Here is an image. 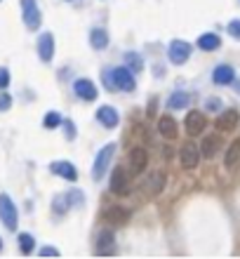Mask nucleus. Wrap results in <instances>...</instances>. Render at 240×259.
Wrapping results in <instances>:
<instances>
[{
  "label": "nucleus",
  "instance_id": "20",
  "mask_svg": "<svg viewBox=\"0 0 240 259\" xmlns=\"http://www.w3.org/2000/svg\"><path fill=\"white\" fill-rule=\"evenodd\" d=\"M188 104H191V95H188V92H181V90H177V92H172L170 99H167V109H172V111H184V109H188Z\"/></svg>",
  "mask_w": 240,
  "mask_h": 259
},
{
  "label": "nucleus",
  "instance_id": "14",
  "mask_svg": "<svg viewBox=\"0 0 240 259\" xmlns=\"http://www.w3.org/2000/svg\"><path fill=\"white\" fill-rule=\"evenodd\" d=\"M97 120L104 125V127H118V123H120V116H118V111L113 109V106H99V111H97Z\"/></svg>",
  "mask_w": 240,
  "mask_h": 259
},
{
  "label": "nucleus",
  "instance_id": "12",
  "mask_svg": "<svg viewBox=\"0 0 240 259\" xmlns=\"http://www.w3.org/2000/svg\"><path fill=\"white\" fill-rule=\"evenodd\" d=\"M73 92H76L80 99H85V102H94L97 99V85L92 80H87V78H78L76 82H73Z\"/></svg>",
  "mask_w": 240,
  "mask_h": 259
},
{
  "label": "nucleus",
  "instance_id": "6",
  "mask_svg": "<svg viewBox=\"0 0 240 259\" xmlns=\"http://www.w3.org/2000/svg\"><path fill=\"white\" fill-rule=\"evenodd\" d=\"M165 184H167V177H165V172L156 170V172H151V175L146 177L144 186H141V191H144L146 198H156V196H158V193L165 189Z\"/></svg>",
  "mask_w": 240,
  "mask_h": 259
},
{
  "label": "nucleus",
  "instance_id": "1",
  "mask_svg": "<svg viewBox=\"0 0 240 259\" xmlns=\"http://www.w3.org/2000/svg\"><path fill=\"white\" fill-rule=\"evenodd\" d=\"M102 80L109 92H134L137 90V80L127 66H116V68H104Z\"/></svg>",
  "mask_w": 240,
  "mask_h": 259
},
{
  "label": "nucleus",
  "instance_id": "24",
  "mask_svg": "<svg viewBox=\"0 0 240 259\" xmlns=\"http://www.w3.org/2000/svg\"><path fill=\"white\" fill-rule=\"evenodd\" d=\"M125 66L130 68L132 73H139L144 68V62H141V57L137 52H125Z\"/></svg>",
  "mask_w": 240,
  "mask_h": 259
},
{
  "label": "nucleus",
  "instance_id": "31",
  "mask_svg": "<svg viewBox=\"0 0 240 259\" xmlns=\"http://www.w3.org/2000/svg\"><path fill=\"white\" fill-rule=\"evenodd\" d=\"M10 106H12V97L7 92H0V111H7Z\"/></svg>",
  "mask_w": 240,
  "mask_h": 259
},
{
  "label": "nucleus",
  "instance_id": "9",
  "mask_svg": "<svg viewBox=\"0 0 240 259\" xmlns=\"http://www.w3.org/2000/svg\"><path fill=\"white\" fill-rule=\"evenodd\" d=\"M184 127H186V132H188L191 137L203 135L205 127H207L205 113H200V111H188V113H186V120H184Z\"/></svg>",
  "mask_w": 240,
  "mask_h": 259
},
{
  "label": "nucleus",
  "instance_id": "15",
  "mask_svg": "<svg viewBox=\"0 0 240 259\" xmlns=\"http://www.w3.org/2000/svg\"><path fill=\"white\" fill-rule=\"evenodd\" d=\"M221 146H224V142H221L219 135H207L203 139V144H200V153L205 158H214L221 151Z\"/></svg>",
  "mask_w": 240,
  "mask_h": 259
},
{
  "label": "nucleus",
  "instance_id": "8",
  "mask_svg": "<svg viewBox=\"0 0 240 259\" xmlns=\"http://www.w3.org/2000/svg\"><path fill=\"white\" fill-rule=\"evenodd\" d=\"M167 57H170L172 64L181 66V64H186L188 57H191V45L186 40H172L170 48H167Z\"/></svg>",
  "mask_w": 240,
  "mask_h": 259
},
{
  "label": "nucleus",
  "instance_id": "11",
  "mask_svg": "<svg viewBox=\"0 0 240 259\" xmlns=\"http://www.w3.org/2000/svg\"><path fill=\"white\" fill-rule=\"evenodd\" d=\"M50 172H52V175H57V177H64L66 182H76V179H78L76 165L69 163V160H55V163L50 165Z\"/></svg>",
  "mask_w": 240,
  "mask_h": 259
},
{
  "label": "nucleus",
  "instance_id": "23",
  "mask_svg": "<svg viewBox=\"0 0 240 259\" xmlns=\"http://www.w3.org/2000/svg\"><path fill=\"white\" fill-rule=\"evenodd\" d=\"M89 45L94 50H104L109 45V33H106L104 28H92V31H89Z\"/></svg>",
  "mask_w": 240,
  "mask_h": 259
},
{
  "label": "nucleus",
  "instance_id": "29",
  "mask_svg": "<svg viewBox=\"0 0 240 259\" xmlns=\"http://www.w3.org/2000/svg\"><path fill=\"white\" fill-rule=\"evenodd\" d=\"M69 196V200H71V205H76V207H82V203H85V196H82L78 189H73L71 193H66Z\"/></svg>",
  "mask_w": 240,
  "mask_h": 259
},
{
  "label": "nucleus",
  "instance_id": "13",
  "mask_svg": "<svg viewBox=\"0 0 240 259\" xmlns=\"http://www.w3.org/2000/svg\"><path fill=\"white\" fill-rule=\"evenodd\" d=\"M38 57H40V62H52V57H55V35L52 33H40L38 38Z\"/></svg>",
  "mask_w": 240,
  "mask_h": 259
},
{
  "label": "nucleus",
  "instance_id": "10",
  "mask_svg": "<svg viewBox=\"0 0 240 259\" xmlns=\"http://www.w3.org/2000/svg\"><path fill=\"white\" fill-rule=\"evenodd\" d=\"M127 160H130V175L134 177V175H141V172L146 170V165H149V153H146L141 146H137V149L130 151Z\"/></svg>",
  "mask_w": 240,
  "mask_h": 259
},
{
  "label": "nucleus",
  "instance_id": "2",
  "mask_svg": "<svg viewBox=\"0 0 240 259\" xmlns=\"http://www.w3.org/2000/svg\"><path fill=\"white\" fill-rule=\"evenodd\" d=\"M113 156H116V144H106V146L97 153L94 165H92V179H94V182L104 179V175H106V172H109V167H111Z\"/></svg>",
  "mask_w": 240,
  "mask_h": 259
},
{
  "label": "nucleus",
  "instance_id": "22",
  "mask_svg": "<svg viewBox=\"0 0 240 259\" xmlns=\"http://www.w3.org/2000/svg\"><path fill=\"white\" fill-rule=\"evenodd\" d=\"M221 45V38L217 33H203L198 38V48L205 50V52H212V50H219Z\"/></svg>",
  "mask_w": 240,
  "mask_h": 259
},
{
  "label": "nucleus",
  "instance_id": "30",
  "mask_svg": "<svg viewBox=\"0 0 240 259\" xmlns=\"http://www.w3.org/2000/svg\"><path fill=\"white\" fill-rule=\"evenodd\" d=\"M228 33H231V38L240 40V19H233L231 24H228Z\"/></svg>",
  "mask_w": 240,
  "mask_h": 259
},
{
  "label": "nucleus",
  "instance_id": "5",
  "mask_svg": "<svg viewBox=\"0 0 240 259\" xmlns=\"http://www.w3.org/2000/svg\"><path fill=\"white\" fill-rule=\"evenodd\" d=\"M200 156H203V153H200V149L193 142H186L184 146L179 149V163H181L184 170H196L200 163Z\"/></svg>",
  "mask_w": 240,
  "mask_h": 259
},
{
  "label": "nucleus",
  "instance_id": "32",
  "mask_svg": "<svg viewBox=\"0 0 240 259\" xmlns=\"http://www.w3.org/2000/svg\"><path fill=\"white\" fill-rule=\"evenodd\" d=\"M64 127H66V139H76V125H73V120H64Z\"/></svg>",
  "mask_w": 240,
  "mask_h": 259
},
{
  "label": "nucleus",
  "instance_id": "21",
  "mask_svg": "<svg viewBox=\"0 0 240 259\" xmlns=\"http://www.w3.org/2000/svg\"><path fill=\"white\" fill-rule=\"evenodd\" d=\"M104 217H106V222H111V224L123 226L125 222H130V212L125 210V207H118V205H113V207H109V210L104 212Z\"/></svg>",
  "mask_w": 240,
  "mask_h": 259
},
{
  "label": "nucleus",
  "instance_id": "16",
  "mask_svg": "<svg viewBox=\"0 0 240 259\" xmlns=\"http://www.w3.org/2000/svg\"><path fill=\"white\" fill-rule=\"evenodd\" d=\"M238 123H240V113L235 109H226L217 118V127H219L221 132H231V130L238 127Z\"/></svg>",
  "mask_w": 240,
  "mask_h": 259
},
{
  "label": "nucleus",
  "instance_id": "7",
  "mask_svg": "<svg viewBox=\"0 0 240 259\" xmlns=\"http://www.w3.org/2000/svg\"><path fill=\"white\" fill-rule=\"evenodd\" d=\"M130 177L132 175H127L123 167H116V170L111 172L109 189L116 193V196H127V193H130Z\"/></svg>",
  "mask_w": 240,
  "mask_h": 259
},
{
  "label": "nucleus",
  "instance_id": "19",
  "mask_svg": "<svg viewBox=\"0 0 240 259\" xmlns=\"http://www.w3.org/2000/svg\"><path fill=\"white\" fill-rule=\"evenodd\" d=\"M212 80L217 82V85H228V82H233V80H235L233 66H228V64H219V66L214 68Z\"/></svg>",
  "mask_w": 240,
  "mask_h": 259
},
{
  "label": "nucleus",
  "instance_id": "34",
  "mask_svg": "<svg viewBox=\"0 0 240 259\" xmlns=\"http://www.w3.org/2000/svg\"><path fill=\"white\" fill-rule=\"evenodd\" d=\"M40 257H59V250H57V247H42L40 250Z\"/></svg>",
  "mask_w": 240,
  "mask_h": 259
},
{
  "label": "nucleus",
  "instance_id": "18",
  "mask_svg": "<svg viewBox=\"0 0 240 259\" xmlns=\"http://www.w3.org/2000/svg\"><path fill=\"white\" fill-rule=\"evenodd\" d=\"M158 132L165 137V139H177V135H179V127H177V120L172 116H163L158 120Z\"/></svg>",
  "mask_w": 240,
  "mask_h": 259
},
{
  "label": "nucleus",
  "instance_id": "25",
  "mask_svg": "<svg viewBox=\"0 0 240 259\" xmlns=\"http://www.w3.org/2000/svg\"><path fill=\"white\" fill-rule=\"evenodd\" d=\"M238 160H240V137L226 149V167H235Z\"/></svg>",
  "mask_w": 240,
  "mask_h": 259
},
{
  "label": "nucleus",
  "instance_id": "4",
  "mask_svg": "<svg viewBox=\"0 0 240 259\" xmlns=\"http://www.w3.org/2000/svg\"><path fill=\"white\" fill-rule=\"evenodd\" d=\"M21 12H24V24H26L28 31H38L40 28L42 14L35 0H21Z\"/></svg>",
  "mask_w": 240,
  "mask_h": 259
},
{
  "label": "nucleus",
  "instance_id": "36",
  "mask_svg": "<svg viewBox=\"0 0 240 259\" xmlns=\"http://www.w3.org/2000/svg\"><path fill=\"white\" fill-rule=\"evenodd\" d=\"M233 88H235V92L240 95V80H233Z\"/></svg>",
  "mask_w": 240,
  "mask_h": 259
},
{
  "label": "nucleus",
  "instance_id": "37",
  "mask_svg": "<svg viewBox=\"0 0 240 259\" xmlns=\"http://www.w3.org/2000/svg\"><path fill=\"white\" fill-rule=\"evenodd\" d=\"M0 250H3V238H0Z\"/></svg>",
  "mask_w": 240,
  "mask_h": 259
},
{
  "label": "nucleus",
  "instance_id": "27",
  "mask_svg": "<svg viewBox=\"0 0 240 259\" xmlns=\"http://www.w3.org/2000/svg\"><path fill=\"white\" fill-rule=\"evenodd\" d=\"M42 125L47 130H55V127H59V125H64V118L57 113V111H50L47 116L42 118Z\"/></svg>",
  "mask_w": 240,
  "mask_h": 259
},
{
  "label": "nucleus",
  "instance_id": "33",
  "mask_svg": "<svg viewBox=\"0 0 240 259\" xmlns=\"http://www.w3.org/2000/svg\"><path fill=\"white\" fill-rule=\"evenodd\" d=\"M7 85H10V71L0 68V90H7Z\"/></svg>",
  "mask_w": 240,
  "mask_h": 259
},
{
  "label": "nucleus",
  "instance_id": "28",
  "mask_svg": "<svg viewBox=\"0 0 240 259\" xmlns=\"http://www.w3.org/2000/svg\"><path fill=\"white\" fill-rule=\"evenodd\" d=\"M69 205H71L69 196H57V198H55V203H52V210H55L57 214H62V212L69 210Z\"/></svg>",
  "mask_w": 240,
  "mask_h": 259
},
{
  "label": "nucleus",
  "instance_id": "17",
  "mask_svg": "<svg viewBox=\"0 0 240 259\" xmlns=\"http://www.w3.org/2000/svg\"><path fill=\"white\" fill-rule=\"evenodd\" d=\"M97 254H116V243H113V233L111 231H102L97 238Z\"/></svg>",
  "mask_w": 240,
  "mask_h": 259
},
{
  "label": "nucleus",
  "instance_id": "26",
  "mask_svg": "<svg viewBox=\"0 0 240 259\" xmlns=\"http://www.w3.org/2000/svg\"><path fill=\"white\" fill-rule=\"evenodd\" d=\"M33 245H35V240L31 233H19V250L21 254H31L33 252Z\"/></svg>",
  "mask_w": 240,
  "mask_h": 259
},
{
  "label": "nucleus",
  "instance_id": "3",
  "mask_svg": "<svg viewBox=\"0 0 240 259\" xmlns=\"http://www.w3.org/2000/svg\"><path fill=\"white\" fill-rule=\"evenodd\" d=\"M0 219H3V224L14 231L17 224H19V214H17V205L12 203V198L7 196V193H0Z\"/></svg>",
  "mask_w": 240,
  "mask_h": 259
},
{
  "label": "nucleus",
  "instance_id": "35",
  "mask_svg": "<svg viewBox=\"0 0 240 259\" xmlns=\"http://www.w3.org/2000/svg\"><path fill=\"white\" fill-rule=\"evenodd\" d=\"M217 106H219V102H217V99H210V102H207V109H210V111H219Z\"/></svg>",
  "mask_w": 240,
  "mask_h": 259
}]
</instances>
